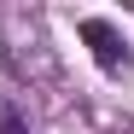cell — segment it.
Wrapping results in <instances>:
<instances>
[{
  "label": "cell",
  "mask_w": 134,
  "mask_h": 134,
  "mask_svg": "<svg viewBox=\"0 0 134 134\" xmlns=\"http://www.w3.org/2000/svg\"><path fill=\"white\" fill-rule=\"evenodd\" d=\"M82 41H87V53H93V64H99L105 76H128V70H134V53H128V41L117 35V24L82 18Z\"/></svg>",
  "instance_id": "6da1fadb"
},
{
  "label": "cell",
  "mask_w": 134,
  "mask_h": 134,
  "mask_svg": "<svg viewBox=\"0 0 134 134\" xmlns=\"http://www.w3.org/2000/svg\"><path fill=\"white\" fill-rule=\"evenodd\" d=\"M0 134H29V122L18 117V111H12L6 99H0Z\"/></svg>",
  "instance_id": "7a4b0ae2"
}]
</instances>
